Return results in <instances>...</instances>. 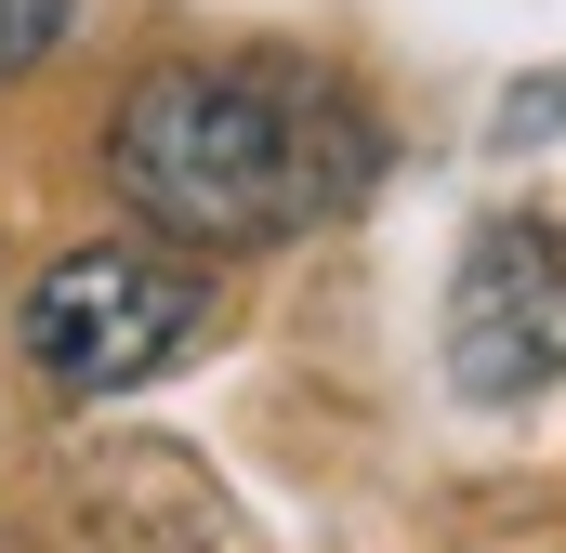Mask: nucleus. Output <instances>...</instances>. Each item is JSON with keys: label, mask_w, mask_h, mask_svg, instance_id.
Returning <instances> with one entry per match:
<instances>
[{"label": "nucleus", "mask_w": 566, "mask_h": 553, "mask_svg": "<svg viewBox=\"0 0 566 553\" xmlns=\"http://www.w3.org/2000/svg\"><path fill=\"white\" fill-rule=\"evenodd\" d=\"M106 171H119V198L158 238H185V251H264V238L343 211L369 185V119L316 66L185 53V66H145L119 93Z\"/></svg>", "instance_id": "obj_1"}, {"label": "nucleus", "mask_w": 566, "mask_h": 553, "mask_svg": "<svg viewBox=\"0 0 566 553\" xmlns=\"http://www.w3.org/2000/svg\"><path fill=\"white\" fill-rule=\"evenodd\" d=\"M211 330V276L158 251H66L27 290V356L53 396H133Z\"/></svg>", "instance_id": "obj_2"}, {"label": "nucleus", "mask_w": 566, "mask_h": 553, "mask_svg": "<svg viewBox=\"0 0 566 553\" xmlns=\"http://www.w3.org/2000/svg\"><path fill=\"white\" fill-rule=\"evenodd\" d=\"M554 356H566V238L501 211V225H474V251L448 276V369H461V396L501 409V396L554 383Z\"/></svg>", "instance_id": "obj_3"}, {"label": "nucleus", "mask_w": 566, "mask_h": 553, "mask_svg": "<svg viewBox=\"0 0 566 553\" xmlns=\"http://www.w3.org/2000/svg\"><path fill=\"white\" fill-rule=\"evenodd\" d=\"M40 27H53V0H0V66H27V53H40Z\"/></svg>", "instance_id": "obj_4"}]
</instances>
